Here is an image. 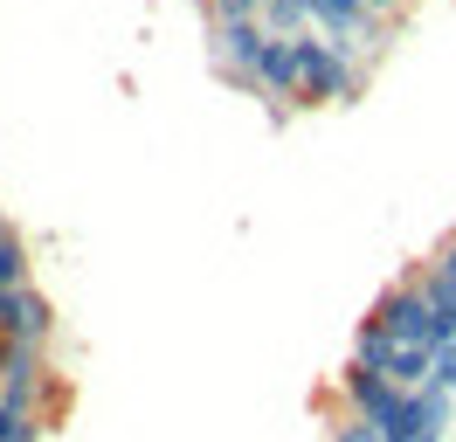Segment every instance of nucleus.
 Returning a JSON list of instances; mask_svg holds the SVG:
<instances>
[{"mask_svg": "<svg viewBox=\"0 0 456 442\" xmlns=\"http://www.w3.org/2000/svg\"><path fill=\"white\" fill-rule=\"evenodd\" d=\"M263 49H270V28L263 21H208V62H215V77L235 83V90H249V97H256Z\"/></svg>", "mask_w": 456, "mask_h": 442, "instance_id": "f03ea898", "label": "nucleus"}, {"mask_svg": "<svg viewBox=\"0 0 456 442\" xmlns=\"http://www.w3.org/2000/svg\"><path fill=\"white\" fill-rule=\"evenodd\" d=\"M325 442H387V436H380L373 422H360V414H346L339 429H325Z\"/></svg>", "mask_w": 456, "mask_h": 442, "instance_id": "9d476101", "label": "nucleus"}, {"mask_svg": "<svg viewBox=\"0 0 456 442\" xmlns=\"http://www.w3.org/2000/svg\"><path fill=\"white\" fill-rule=\"evenodd\" d=\"M360 325L387 332L395 346H428V353H436V311H428V298L415 291V276H408V283H387Z\"/></svg>", "mask_w": 456, "mask_h": 442, "instance_id": "7ed1b4c3", "label": "nucleus"}, {"mask_svg": "<svg viewBox=\"0 0 456 442\" xmlns=\"http://www.w3.org/2000/svg\"><path fill=\"white\" fill-rule=\"evenodd\" d=\"M35 263H28V242H21V228L0 215V291H21V283H35Z\"/></svg>", "mask_w": 456, "mask_h": 442, "instance_id": "423d86ee", "label": "nucleus"}, {"mask_svg": "<svg viewBox=\"0 0 456 442\" xmlns=\"http://www.w3.org/2000/svg\"><path fill=\"white\" fill-rule=\"evenodd\" d=\"M0 401L42 414V401H49V346H0Z\"/></svg>", "mask_w": 456, "mask_h": 442, "instance_id": "20e7f679", "label": "nucleus"}, {"mask_svg": "<svg viewBox=\"0 0 456 442\" xmlns=\"http://www.w3.org/2000/svg\"><path fill=\"white\" fill-rule=\"evenodd\" d=\"M428 387H436V394H456V339H450V346H436V373H428Z\"/></svg>", "mask_w": 456, "mask_h": 442, "instance_id": "1a4fd4ad", "label": "nucleus"}, {"mask_svg": "<svg viewBox=\"0 0 456 442\" xmlns=\"http://www.w3.org/2000/svg\"><path fill=\"white\" fill-rule=\"evenodd\" d=\"M200 7H208V21H263L270 0H200Z\"/></svg>", "mask_w": 456, "mask_h": 442, "instance_id": "6e6552de", "label": "nucleus"}, {"mask_svg": "<svg viewBox=\"0 0 456 442\" xmlns=\"http://www.w3.org/2000/svg\"><path fill=\"white\" fill-rule=\"evenodd\" d=\"M395 339H387V332H373V325H360L353 332V366H367V373H387V366H395Z\"/></svg>", "mask_w": 456, "mask_h": 442, "instance_id": "0eeeda50", "label": "nucleus"}, {"mask_svg": "<svg viewBox=\"0 0 456 442\" xmlns=\"http://www.w3.org/2000/svg\"><path fill=\"white\" fill-rule=\"evenodd\" d=\"M339 394H346V414H360L373 429H387L401 414V401H408L387 373H367V366H353V359H346V373H339Z\"/></svg>", "mask_w": 456, "mask_h": 442, "instance_id": "39448f33", "label": "nucleus"}, {"mask_svg": "<svg viewBox=\"0 0 456 442\" xmlns=\"http://www.w3.org/2000/svg\"><path fill=\"white\" fill-rule=\"evenodd\" d=\"M290 49H297V110H318V104H353L360 90H367V62H353L339 55L318 28L305 35H290Z\"/></svg>", "mask_w": 456, "mask_h": 442, "instance_id": "f257e3e1", "label": "nucleus"}, {"mask_svg": "<svg viewBox=\"0 0 456 442\" xmlns=\"http://www.w3.org/2000/svg\"><path fill=\"white\" fill-rule=\"evenodd\" d=\"M360 7H367L373 21H395V14H401V7H408V0H360Z\"/></svg>", "mask_w": 456, "mask_h": 442, "instance_id": "9b49d317", "label": "nucleus"}]
</instances>
